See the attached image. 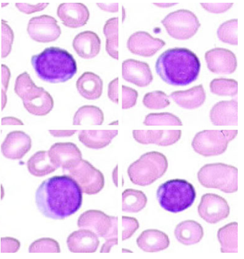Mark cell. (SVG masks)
Masks as SVG:
<instances>
[{
  "instance_id": "52",
  "label": "cell",
  "mask_w": 244,
  "mask_h": 259,
  "mask_svg": "<svg viewBox=\"0 0 244 259\" xmlns=\"http://www.w3.org/2000/svg\"><path fill=\"white\" fill-rule=\"evenodd\" d=\"M118 166L116 165V167L114 168V171L112 173V179L114 181V184L116 187H118Z\"/></svg>"
},
{
  "instance_id": "28",
  "label": "cell",
  "mask_w": 244,
  "mask_h": 259,
  "mask_svg": "<svg viewBox=\"0 0 244 259\" xmlns=\"http://www.w3.org/2000/svg\"><path fill=\"white\" fill-rule=\"evenodd\" d=\"M118 131H81L78 139L88 149H104L118 136Z\"/></svg>"
},
{
  "instance_id": "36",
  "label": "cell",
  "mask_w": 244,
  "mask_h": 259,
  "mask_svg": "<svg viewBox=\"0 0 244 259\" xmlns=\"http://www.w3.org/2000/svg\"><path fill=\"white\" fill-rule=\"evenodd\" d=\"M238 20H227L219 26L217 36L221 42L232 46L238 45Z\"/></svg>"
},
{
  "instance_id": "7",
  "label": "cell",
  "mask_w": 244,
  "mask_h": 259,
  "mask_svg": "<svg viewBox=\"0 0 244 259\" xmlns=\"http://www.w3.org/2000/svg\"><path fill=\"white\" fill-rule=\"evenodd\" d=\"M198 180L206 188H215L225 193L238 190V169L224 163L205 164L198 172Z\"/></svg>"
},
{
  "instance_id": "18",
  "label": "cell",
  "mask_w": 244,
  "mask_h": 259,
  "mask_svg": "<svg viewBox=\"0 0 244 259\" xmlns=\"http://www.w3.org/2000/svg\"><path fill=\"white\" fill-rule=\"evenodd\" d=\"M122 76L127 82L139 87L145 88L153 80L149 65L146 62L129 59L122 64Z\"/></svg>"
},
{
  "instance_id": "22",
  "label": "cell",
  "mask_w": 244,
  "mask_h": 259,
  "mask_svg": "<svg viewBox=\"0 0 244 259\" xmlns=\"http://www.w3.org/2000/svg\"><path fill=\"white\" fill-rule=\"evenodd\" d=\"M66 242L68 249L73 253H94L100 245L97 235L84 229L74 231L68 237Z\"/></svg>"
},
{
  "instance_id": "37",
  "label": "cell",
  "mask_w": 244,
  "mask_h": 259,
  "mask_svg": "<svg viewBox=\"0 0 244 259\" xmlns=\"http://www.w3.org/2000/svg\"><path fill=\"white\" fill-rule=\"evenodd\" d=\"M143 104L149 110H162L169 106V96L162 91H154L144 96Z\"/></svg>"
},
{
  "instance_id": "26",
  "label": "cell",
  "mask_w": 244,
  "mask_h": 259,
  "mask_svg": "<svg viewBox=\"0 0 244 259\" xmlns=\"http://www.w3.org/2000/svg\"><path fill=\"white\" fill-rule=\"evenodd\" d=\"M76 88L83 98L94 101L100 99L103 94V81L95 73L85 72L77 79Z\"/></svg>"
},
{
  "instance_id": "5",
  "label": "cell",
  "mask_w": 244,
  "mask_h": 259,
  "mask_svg": "<svg viewBox=\"0 0 244 259\" xmlns=\"http://www.w3.org/2000/svg\"><path fill=\"white\" fill-rule=\"evenodd\" d=\"M14 92L23 101L27 112L33 115L46 116L53 110V98L43 88L37 87L27 72L18 75Z\"/></svg>"
},
{
  "instance_id": "19",
  "label": "cell",
  "mask_w": 244,
  "mask_h": 259,
  "mask_svg": "<svg viewBox=\"0 0 244 259\" xmlns=\"http://www.w3.org/2000/svg\"><path fill=\"white\" fill-rule=\"evenodd\" d=\"M57 16L63 25L71 29H77L87 24L89 11L82 3H63L57 9Z\"/></svg>"
},
{
  "instance_id": "23",
  "label": "cell",
  "mask_w": 244,
  "mask_h": 259,
  "mask_svg": "<svg viewBox=\"0 0 244 259\" xmlns=\"http://www.w3.org/2000/svg\"><path fill=\"white\" fill-rule=\"evenodd\" d=\"M73 47L81 58L93 59L97 56L101 52V38L93 31H82L74 38Z\"/></svg>"
},
{
  "instance_id": "21",
  "label": "cell",
  "mask_w": 244,
  "mask_h": 259,
  "mask_svg": "<svg viewBox=\"0 0 244 259\" xmlns=\"http://www.w3.org/2000/svg\"><path fill=\"white\" fill-rule=\"evenodd\" d=\"M133 138L141 144H155L169 147L177 143L182 137L181 131H133Z\"/></svg>"
},
{
  "instance_id": "12",
  "label": "cell",
  "mask_w": 244,
  "mask_h": 259,
  "mask_svg": "<svg viewBox=\"0 0 244 259\" xmlns=\"http://www.w3.org/2000/svg\"><path fill=\"white\" fill-rule=\"evenodd\" d=\"M200 217L204 221L215 225L230 215V208L224 198L216 194H205L198 207Z\"/></svg>"
},
{
  "instance_id": "53",
  "label": "cell",
  "mask_w": 244,
  "mask_h": 259,
  "mask_svg": "<svg viewBox=\"0 0 244 259\" xmlns=\"http://www.w3.org/2000/svg\"><path fill=\"white\" fill-rule=\"evenodd\" d=\"M4 197V189L3 186H2V199H3Z\"/></svg>"
},
{
  "instance_id": "13",
  "label": "cell",
  "mask_w": 244,
  "mask_h": 259,
  "mask_svg": "<svg viewBox=\"0 0 244 259\" xmlns=\"http://www.w3.org/2000/svg\"><path fill=\"white\" fill-rule=\"evenodd\" d=\"M205 59L211 72L219 75H231L237 67L236 55L230 50L216 48L207 52Z\"/></svg>"
},
{
  "instance_id": "46",
  "label": "cell",
  "mask_w": 244,
  "mask_h": 259,
  "mask_svg": "<svg viewBox=\"0 0 244 259\" xmlns=\"http://www.w3.org/2000/svg\"><path fill=\"white\" fill-rule=\"evenodd\" d=\"M108 97L113 103L118 104V77L113 79L109 84Z\"/></svg>"
},
{
  "instance_id": "54",
  "label": "cell",
  "mask_w": 244,
  "mask_h": 259,
  "mask_svg": "<svg viewBox=\"0 0 244 259\" xmlns=\"http://www.w3.org/2000/svg\"><path fill=\"white\" fill-rule=\"evenodd\" d=\"M7 5H9L8 3H3L2 4V7L4 8V7L7 6Z\"/></svg>"
},
{
  "instance_id": "20",
  "label": "cell",
  "mask_w": 244,
  "mask_h": 259,
  "mask_svg": "<svg viewBox=\"0 0 244 259\" xmlns=\"http://www.w3.org/2000/svg\"><path fill=\"white\" fill-rule=\"evenodd\" d=\"M210 121L216 126L238 125V102L236 99L220 101L210 112Z\"/></svg>"
},
{
  "instance_id": "16",
  "label": "cell",
  "mask_w": 244,
  "mask_h": 259,
  "mask_svg": "<svg viewBox=\"0 0 244 259\" xmlns=\"http://www.w3.org/2000/svg\"><path fill=\"white\" fill-rule=\"evenodd\" d=\"M165 45L164 40L154 38L145 31H136L129 36L127 42L130 53L143 57L154 56Z\"/></svg>"
},
{
  "instance_id": "56",
  "label": "cell",
  "mask_w": 244,
  "mask_h": 259,
  "mask_svg": "<svg viewBox=\"0 0 244 259\" xmlns=\"http://www.w3.org/2000/svg\"><path fill=\"white\" fill-rule=\"evenodd\" d=\"M123 251H128V252H132L131 251L126 250V249H123Z\"/></svg>"
},
{
  "instance_id": "41",
  "label": "cell",
  "mask_w": 244,
  "mask_h": 259,
  "mask_svg": "<svg viewBox=\"0 0 244 259\" xmlns=\"http://www.w3.org/2000/svg\"><path fill=\"white\" fill-rule=\"evenodd\" d=\"M137 91L129 87L122 86V109L128 110L136 104L138 99Z\"/></svg>"
},
{
  "instance_id": "1",
  "label": "cell",
  "mask_w": 244,
  "mask_h": 259,
  "mask_svg": "<svg viewBox=\"0 0 244 259\" xmlns=\"http://www.w3.org/2000/svg\"><path fill=\"white\" fill-rule=\"evenodd\" d=\"M35 201L38 210L45 218L64 220L80 209L83 192L71 177L55 176L40 185L35 194Z\"/></svg>"
},
{
  "instance_id": "14",
  "label": "cell",
  "mask_w": 244,
  "mask_h": 259,
  "mask_svg": "<svg viewBox=\"0 0 244 259\" xmlns=\"http://www.w3.org/2000/svg\"><path fill=\"white\" fill-rule=\"evenodd\" d=\"M54 165L63 170L73 168L82 160V154L76 144L71 142L55 143L48 151Z\"/></svg>"
},
{
  "instance_id": "48",
  "label": "cell",
  "mask_w": 244,
  "mask_h": 259,
  "mask_svg": "<svg viewBox=\"0 0 244 259\" xmlns=\"http://www.w3.org/2000/svg\"><path fill=\"white\" fill-rule=\"evenodd\" d=\"M97 6L106 12L116 13L118 12V3H97Z\"/></svg>"
},
{
  "instance_id": "4",
  "label": "cell",
  "mask_w": 244,
  "mask_h": 259,
  "mask_svg": "<svg viewBox=\"0 0 244 259\" xmlns=\"http://www.w3.org/2000/svg\"><path fill=\"white\" fill-rule=\"evenodd\" d=\"M157 200L160 206L171 213H179L193 205L197 191L193 185L184 179H172L157 189Z\"/></svg>"
},
{
  "instance_id": "42",
  "label": "cell",
  "mask_w": 244,
  "mask_h": 259,
  "mask_svg": "<svg viewBox=\"0 0 244 259\" xmlns=\"http://www.w3.org/2000/svg\"><path fill=\"white\" fill-rule=\"evenodd\" d=\"M11 78V71L6 65H2V110H5L7 103V92L8 91L9 81Z\"/></svg>"
},
{
  "instance_id": "27",
  "label": "cell",
  "mask_w": 244,
  "mask_h": 259,
  "mask_svg": "<svg viewBox=\"0 0 244 259\" xmlns=\"http://www.w3.org/2000/svg\"><path fill=\"white\" fill-rule=\"evenodd\" d=\"M175 236L182 245L189 246L199 243L204 236L201 225L193 220H186L176 226Z\"/></svg>"
},
{
  "instance_id": "31",
  "label": "cell",
  "mask_w": 244,
  "mask_h": 259,
  "mask_svg": "<svg viewBox=\"0 0 244 259\" xmlns=\"http://www.w3.org/2000/svg\"><path fill=\"white\" fill-rule=\"evenodd\" d=\"M218 240L222 253L238 252V224L231 223L218 231Z\"/></svg>"
},
{
  "instance_id": "10",
  "label": "cell",
  "mask_w": 244,
  "mask_h": 259,
  "mask_svg": "<svg viewBox=\"0 0 244 259\" xmlns=\"http://www.w3.org/2000/svg\"><path fill=\"white\" fill-rule=\"evenodd\" d=\"M64 175L71 177L78 184L83 194L94 195L104 188L105 177L87 160H81L77 165L63 170Z\"/></svg>"
},
{
  "instance_id": "49",
  "label": "cell",
  "mask_w": 244,
  "mask_h": 259,
  "mask_svg": "<svg viewBox=\"0 0 244 259\" xmlns=\"http://www.w3.org/2000/svg\"><path fill=\"white\" fill-rule=\"evenodd\" d=\"M2 125H23L24 123L19 118L14 117V116H7L2 119Z\"/></svg>"
},
{
  "instance_id": "44",
  "label": "cell",
  "mask_w": 244,
  "mask_h": 259,
  "mask_svg": "<svg viewBox=\"0 0 244 259\" xmlns=\"http://www.w3.org/2000/svg\"><path fill=\"white\" fill-rule=\"evenodd\" d=\"M49 5V3H38L31 5L29 3H16V7L23 14L30 15L34 13L41 12Z\"/></svg>"
},
{
  "instance_id": "55",
  "label": "cell",
  "mask_w": 244,
  "mask_h": 259,
  "mask_svg": "<svg viewBox=\"0 0 244 259\" xmlns=\"http://www.w3.org/2000/svg\"><path fill=\"white\" fill-rule=\"evenodd\" d=\"M123 21L124 20H125V9L123 8Z\"/></svg>"
},
{
  "instance_id": "45",
  "label": "cell",
  "mask_w": 244,
  "mask_h": 259,
  "mask_svg": "<svg viewBox=\"0 0 244 259\" xmlns=\"http://www.w3.org/2000/svg\"><path fill=\"white\" fill-rule=\"evenodd\" d=\"M233 3H201V7L212 14H223L233 6Z\"/></svg>"
},
{
  "instance_id": "11",
  "label": "cell",
  "mask_w": 244,
  "mask_h": 259,
  "mask_svg": "<svg viewBox=\"0 0 244 259\" xmlns=\"http://www.w3.org/2000/svg\"><path fill=\"white\" fill-rule=\"evenodd\" d=\"M27 32L35 41L47 44L58 39L62 35V29L53 16L42 15L29 20Z\"/></svg>"
},
{
  "instance_id": "47",
  "label": "cell",
  "mask_w": 244,
  "mask_h": 259,
  "mask_svg": "<svg viewBox=\"0 0 244 259\" xmlns=\"http://www.w3.org/2000/svg\"><path fill=\"white\" fill-rule=\"evenodd\" d=\"M77 131H55V130H51L49 133L55 138H70L73 136Z\"/></svg>"
},
{
  "instance_id": "50",
  "label": "cell",
  "mask_w": 244,
  "mask_h": 259,
  "mask_svg": "<svg viewBox=\"0 0 244 259\" xmlns=\"http://www.w3.org/2000/svg\"><path fill=\"white\" fill-rule=\"evenodd\" d=\"M105 240L106 241L103 244V247H102L101 249V252L102 253L110 252L111 249H112L113 247L118 245V238H116V239H107Z\"/></svg>"
},
{
  "instance_id": "34",
  "label": "cell",
  "mask_w": 244,
  "mask_h": 259,
  "mask_svg": "<svg viewBox=\"0 0 244 259\" xmlns=\"http://www.w3.org/2000/svg\"><path fill=\"white\" fill-rule=\"evenodd\" d=\"M210 92L219 96H236L238 93V82L235 79H214L210 84Z\"/></svg>"
},
{
  "instance_id": "17",
  "label": "cell",
  "mask_w": 244,
  "mask_h": 259,
  "mask_svg": "<svg viewBox=\"0 0 244 259\" xmlns=\"http://www.w3.org/2000/svg\"><path fill=\"white\" fill-rule=\"evenodd\" d=\"M114 218L101 210H88L79 216L77 227L93 231L99 238H105L112 229Z\"/></svg>"
},
{
  "instance_id": "9",
  "label": "cell",
  "mask_w": 244,
  "mask_h": 259,
  "mask_svg": "<svg viewBox=\"0 0 244 259\" xmlns=\"http://www.w3.org/2000/svg\"><path fill=\"white\" fill-rule=\"evenodd\" d=\"M168 34L175 39L184 40L192 38L199 31L201 24L191 11L181 9L168 14L162 20Z\"/></svg>"
},
{
  "instance_id": "32",
  "label": "cell",
  "mask_w": 244,
  "mask_h": 259,
  "mask_svg": "<svg viewBox=\"0 0 244 259\" xmlns=\"http://www.w3.org/2000/svg\"><path fill=\"white\" fill-rule=\"evenodd\" d=\"M147 197L140 190L127 189L122 194V210L129 213H137L147 205Z\"/></svg>"
},
{
  "instance_id": "33",
  "label": "cell",
  "mask_w": 244,
  "mask_h": 259,
  "mask_svg": "<svg viewBox=\"0 0 244 259\" xmlns=\"http://www.w3.org/2000/svg\"><path fill=\"white\" fill-rule=\"evenodd\" d=\"M103 33L106 37V51L113 59L118 60V18H110L105 24Z\"/></svg>"
},
{
  "instance_id": "8",
  "label": "cell",
  "mask_w": 244,
  "mask_h": 259,
  "mask_svg": "<svg viewBox=\"0 0 244 259\" xmlns=\"http://www.w3.org/2000/svg\"><path fill=\"white\" fill-rule=\"evenodd\" d=\"M238 131H203L194 137L191 146L194 151L204 157L224 153L227 146L236 138Z\"/></svg>"
},
{
  "instance_id": "25",
  "label": "cell",
  "mask_w": 244,
  "mask_h": 259,
  "mask_svg": "<svg viewBox=\"0 0 244 259\" xmlns=\"http://www.w3.org/2000/svg\"><path fill=\"white\" fill-rule=\"evenodd\" d=\"M138 247L145 252H158L167 249L170 245L169 236L157 229H147L136 239Z\"/></svg>"
},
{
  "instance_id": "43",
  "label": "cell",
  "mask_w": 244,
  "mask_h": 259,
  "mask_svg": "<svg viewBox=\"0 0 244 259\" xmlns=\"http://www.w3.org/2000/svg\"><path fill=\"white\" fill-rule=\"evenodd\" d=\"M20 242L12 237H5L1 238V252L16 253L19 251Z\"/></svg>"
},
{
  "instance_id": "30",
  "label": "cell",
  "mask_w": 244,
  "mask_h": 259,
  "mask_svg": "<svg viewBox=\"0 0 244 259\" xmlns=\"http://www.w3.org/2000/svg\"><path fill=\"white\" fill-rule=\"evenodd\" d=\"M105 120L104 113L100 107L84 105L79 107L73 118V125H101Z\"/></svg>"
},
{
  "instance_id": "29",
  "label": "cell",
  "mask_w": 244,
  "mask_h": 259,
  "mask_svg": "<svg viewBox=\"0 0 244 259\" xmlns=\"http://www.w3.org/2000/svg\"><path fill=\"white\" fill-rule=\"evenodd\" d=\"M27 169L31 175L36 177H43L53 173L57 169L50 158L48 151H39L29 159Z\"/></svg>"
},
{
  "instance_id": "24",
  "label": "cell",
  "mask_w": 244,
  "mask_h": 259,
  "mask_svg": "<svg viewBox=\"0 0 244 259\" xmlns=\"http://www.w3.org/2000/svg\"><path fill=\"white\" fill-rule=\"evenodd\" d=\"M169 97L182 108L195 110L204 104L206 94L203 85L200 84L190 90L173 92Z\"/></svg>"
},
{
  "instance_id": "38",
  "label": "cell",
  "mask_w": 244,
  "mask_h": 259,
  "mask_svg": "<svg viewBox=\"0 0 244 259\" xmlns=\"http://www.w3.org/2000/svg\"><path fill=\"white\" fill-rule=\"evenodd\" d=\"M29 252H61L60 245L56 240L51 238H42L35 240L29 247Z\"/></svg>"
},
{
  "instance_id": "3",
  "label": "cell",
  "mask_w": 244,
  "mask_h": 259,
  "mask_svg": "<svg viewBox=\"0 0 244 259\" xmlns=\"http://www.w3.org/2000/svg\"><path fill=\"white\" fill-rule=\"evenodd\" d=\"M31 62L38 77L52 84L67 82L77 72V62L73 55L58 47L45 48L32 56Z\"/></svg>"
},
{
  "instance_id": "40",
  "label": "cell",
  "mask_w": 244,
  "mask_h": 259,
  "mask_svg": "<svg viewBox=\"0 0 244 259\" xmlns=\"http://www.w3.org/2000/svg\"><path fill=\"white\" fill-rule=\"evenodd\" d=\"M122 240L125 241L134 234V233L139 229V223L135 218L123 216L122 218Z\"/></svg>"
},
{
  "instance_id": "2",
  "label": "cell",
  "mask_w": 244,
  "mask_h": 259,
  "mask_svg": "<svg viewBox=\"0 0 244 259\" xmlns=\"http://www.w3.org/2000/svg\"><path fill=\"white\" fill-rule=\"evenodd\" d=\"M201 63L193 52L187 48L167 50L157 59V74L166 84L172 86H187L197 80Z\"/></svg>"
},
{
  "instance_id": "35",
  "label": "cell",
  "mask_w": 244,
  "mask_h": 259,
  "mask_svg": "<svg viewBox=\"0 0 244 259\" xmlns=\"http://www.w3.org/2000/svg\"><path fill=\"white\" fill-rule=\"evenodd\" d=\"M143 124L147 126H182L183 125L179 117L169 112L151 113L145 116Z\"/></svg>"
},
{
  "instance_id": "6",
  "label": "cell",
  "mask_w": 244,
  "mask_h": 259,
  "mask_svg": "<svg viewBox=\"0 0 244 259\" xmlns=\"http://www.w3.org/2000/svg\"><path fill=\"white\" fill-rule=\"evenodd\" d=\"M169 167L167 158L157 151L142 155L127 169L131 182L138 186H149L165 175Z\"/></svg>"
},
{
  "instance_id": "51",
  "label": "cell",
  "mask_w": 244,
  "mask_h": 259,
  "mask_svg": "<svg viewBox=\"0 0 244 259\" xmlns=\"http://www.w3.org/2000/svg\"><path fill=\"white\" fill-rule=\"evenodd\" d=\"M177 5V3H155L154 5L155 6L160 7V8H169V7L175 6V5Z\"/></svg>"
},
{
  "instance_id": "15",
  "label": "cell",
  "mask_w": 244,
  "mask_h": 259,
  "mask_svg": "<svg viewBox=\"0 0 244 259\" xmlns=\"http://www.w3.org/2000/svg\"><path fill=\"white\" fill-rule=\"evenodd\" d=\"M32 141L23 131H13L7 135L1 145L2 154L10 160H21L30 151Z\"/></svg>"
},
{
  "instance_id": "39",
  "label": "cell",
  "mask_w": 244,
  "mask_h": 259,
  "mask_svg": "<svg viewBox=\"0 0 244 259\" xmlns=\"http://www.w3.org/2000/svg\"><path fill=\"white\" fill-rule=\"evenodd\" d=\"M14 40V32L7 24L3 20L2 23V57L5 59L10 55Z\"/></svg>"
}]
</instances>
